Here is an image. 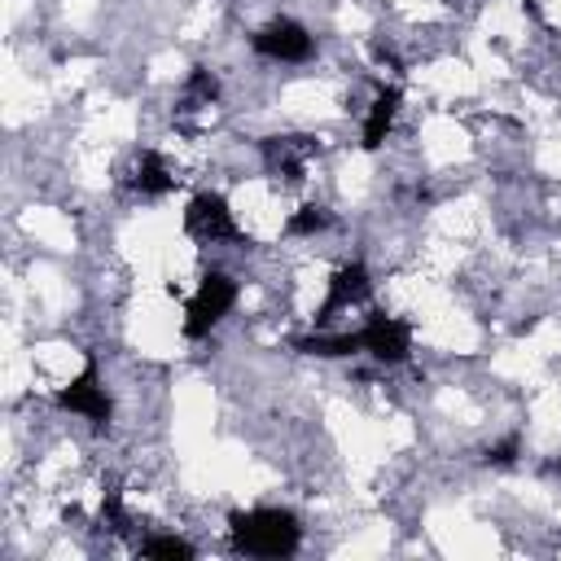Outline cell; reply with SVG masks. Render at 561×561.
<instances>
[{
    "instance_id": "cell-1",
    "label": "cell",
    "mask_w": 561,
    "mask_h": 561,
    "mask_svg": "<svg viewBox=\"0 0 561 561\" xmlns=\"http://www.w3.org/2000/svg\"><path fill=\"white\" fill-rule=\"evenodd\" d=\"M233 530V548L246 557H290L303 539L294 513L285 509H251V513H233L229 517Z\"/></svg>"
},
{
    "instance_id": "cell-2",
    "label": "cell",
    "mask_w": 561,
    "mask_h": 561,
    "mask_svg": "<svg viewBox=\"0 0 561 561\" xmlns=\"http://www.w3.org/2000/svg\"><path fill=\"white\" fill-rule=\"evenodd\" d=\"M233 303H237V285H233V277H224V272H207V277L198 281V290H194L190 307H184V333H190V338L211 333V329L233 312Z\"/></svg>"
},
{
    "instance_id": "cell-3",
    "label": "cell",
    "mask_w": 561,
    "mask_h": 561,
    "mask_svg": "<svg viewBox=\"0 0 561 561\" xmlns=\"http://www.w3.org/2000/svg\"><path fill=\"white\" fill-rule=\"evenodd\" d=\"M58 408H66L75 417H88L93 426H106L110 422V395H106V387L97 378V364H88L75 382H66L58 391Z\"/></svg>"
},
{
    "instance_id": "cell-4",
    "label": "cell",
    "mask_w": 561,
    "mask_h": 561,
    "mask_svg": "<svg viewBox=\"0 0 561 561\" xmlns=\"http://www.w3.org/2000/svg\"><path fill=\"white\" fill-rule=\"evenodd\" d=\"M251 45H255V53H264V58H272V62H307L312 58V36H307V27H298V23H290V19H277V23H268V27H259L255 36H251Z\"/></svg>"
},
{
    "instance_id": "cell-5",
    "label": "cell",
    "mask_w": 561,
    "mask_h": 561,
    "mask_svg": "<svg viewBox=\"0 0 561 561\" xmlns=\"http://www.w3.org/2000/svg\"><path fill=\"white\" fill-rule=\"evenodd\" d=\"M184 229L198 242H233L237 237V220L220 194H198L190 203V211H184Z\"/></svg>"
},
{
    "instance_id": "cell-6",
    "label": "cell",
    "mask_w": 561,
    "mask_h": 561,
    "mask_svg": "<svg viewBox=\"0 0 561 561\" xmlns=\"http://www.w3.org/2000/svg\"><path fill=\"white\" fill-rule=\"evenodd\" d=\"M359 346L373 355V359H382V364H400L408 359L413 351V329L395 316H373L364 329H359Z\"/></svg>"
},
{
    "instance_id": "cell-7",
    "label": "cell",
    "mask_w": 561,
    "mask_h": 561,
    "mask_svg": "<svg viewBox=\"0 0 561 561\" xmlns=\"http://www.w3.org/2000/svg\"><path fill=\"white\" fill-rule=\"evenodd\" d=\"M364 298H368V272H364V264H346V268L333 272L329 294H325L316 320L325 325L329 316H338V312H346V307H355V303H364Z\"/></svg>"
},
{
    "instance_id": "cell-8",
    "label": "cell",
    "mask_w": 561,
    "mask_h": 561,
    "mask_svg": "<svg viewBox=\"0 0 561 561\" xmlns=\"http://www.w3.org/2000/svg\"><path fill=\"white\" fill-rule=\"evenodd\" d=\"M395 114H400V88H382L378 101L368 106V119H364V149H382Z\"/></svg>"
},
{
    "instance_id": "cell-9",
    "label": "cell",
    "mask_w": 561,
    "mask_h": 561,
    "mask_svg": "<svg viewBox=\"0 0 561 561\" xmlns=\"http://www.w3.org/2000/svg\"><path fill=\"white\" fill-rule=\"evenodd\" d=\"M132 184H136V194H145V198H162V194H171V190H175V175H171V167L162 162V154L145 149V154H141V162H136Z\"/></svg>"
},
{
    "instance_id": "cell-10",
    "label": "cell",
    "mask_w": 561,
    "mask_h": 561,
    "mask_svg": "<svg viewBox=\"0 0 561 561\" xmlns=\"http://www.w3.org/2000/svg\"><path fill=\"white\" fill-rule=\"evenodd\" d=\"M298 351L333 359V355H355L364 346H359V333H316V338H298Z\"/></svg>"
},
{
    "instance_id": "cell-11",
    "label": "cell",
    "mask_w": 561,
    "mask_h": 561,
    "mask_svg": "<svg viewBox=\"0 0 561 561\" xmlns=\"http://www.w3.org/2000/svg\"><path fill=\"white\" fill-rule=\"evenodd\" d=\"M329 229V211L325 207H298L290 220H285V233L290 237H316Z\"/></svg>"
},
{
    "instance_id": "cell-12",
    "label": "cell",
    "mask_w": 561,
    "mask_h": 561,
    "mask_svg": "<svg viewBox=\"0 0 561 561\" xmlns=\"http://www.w3.org/2000/svg\"><path fill=\"white\" fill-rule=\"evenodd\" d=\"M145 557H171V561H190L194 557V544L190 539H180V535H154L141 544Z\"/></svg>"
},
{
    "instance_id": "cell-13",
    "label": "cell",
    "mask_w": 561,
    "mask_h": 561,
    "mask_svg": "<svg viewBox=\"0 0 561 561\" xmlns=\"http://www.w3.org/2000/svg\"><path fill=\"white\" fill-rule=\"evenodd\" d=\"M190 97H198V101H207V106H211V101L220 97L216 75H211V71H194V75H190Z\"/></svg>"
},
{
    "instance_id": "cell-14",
    "label": "cell",
    "mask_w": 561,
    "mask_h": 561,
    "mask_svg": "<svg viewBox=\"0 0 561 561\" xmlns=\"http://www.w3.org/2000/svg\"><path fill=\"white\" fill-rule=\"evenodd\" d=\"M513 456H517V439H504V443L487 448V461H491V465H509Z\"/></svg>"
}]
</instances>
